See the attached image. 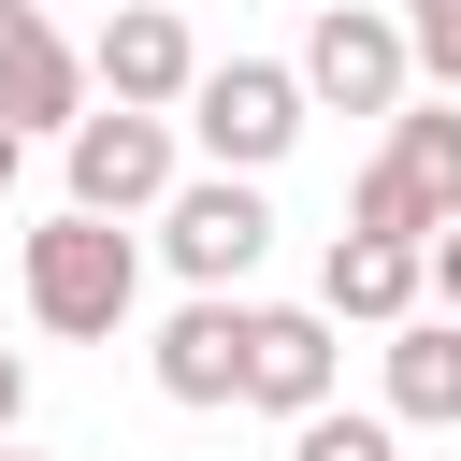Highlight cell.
<instances>
[{"instance_id": "1", "label": "cell", "mask_w": 461, "mask_h": 461, "mask_svg": "<svg viewBox=\"0 0 461 461\" xmlns=\"http://www.w3.org/2000/svg\"><path fill=\"white\" fill-rule=\"evenodd\" d=\"M14 274H29V317H43V331H72V346H115V331H130V303H144V245H130L115 216H72V202L29 230V259H14Z\"/></svg>"}, {"instance_id": "2", "label": "cell", "mask_w": 461, "mask_h": 461, "mask_svg": "<svg viewBox=\"0 0 461 461\" xmlns=\"http://www.w3.org/2000/svg\"><path fill=\"white\" fill-rule=\"evenodd\" d=\"M173 115H187L202 173H274V158L303 144V72H288V58H202Z\"/></svg>"}, {"instance_id": "3", "label": "cell", "mask_w": 461, "mask_h": 461, "mask_svg": "<svg viewBox=\"0 0 461 461\" xmlns=\"http://www.w3.org/2000/svg\"><path fill=\"white\" fill-rule=\"evenodd\" d=\"M158 259H173L187 288H245V274L274 259L259 173H173V187H158Z\"/></svg>"}, {"instance_id": "4", "label": "cell", "mask_w": 461, "mask_h": 461, "mask_svg": "<svg viewBox=\"0 0 461 461\" xmlns=\"http://www.w3.org/2000/svg\"><path fill=\"white\" fill-rule=\"evenodd\" d=\"M58 144H72V216H158V187L187 173V144H173V115H130V101H101V115H72Z\"/></svg>"}, {"instance_id": "5", "label": "cell", "mask_w": 461, "mask_h": 461, "mask_svg": "<svg viewBox=\"0 0 461 461\" xmlns=\"http://www.w3.org/2000/svg\"><path fill=\"white\" fill-rule=\"evenodd\" d=\"M144 375H158V403H187V418L245 403V288H187V303L158 317Z\"/></svg>"}, {"instance_id": "6", "label": "cell", "mask_w": 461, "mask_h": 461, "mask_svg": "<svg viewBox=\"0 0 461 461\" xmlns=\"http://www.w3.org/2000/svg\"><path fill=\"white\" fill-rule=\"evenodd\" d=\"M187 72H202V43H187V14H173V0H115V14H101V43H86V86H101V101H130V115H173V101H187Z\"/></svg>"}, {"instance_id": "7", "label": "cell", "mask_w": 461, "mask_h": 461, "mask_svg": "<svg viewBox=\"0 0 461 461\" xmlns=\"http://www.w3.org/2000/svg\"><path fill=\"white\" fill-rule=\"evenodd\" d=\"M418 72H403V29H389V0H331L317 29H303V101H346V115H389Z\"/></svg>"}, {"instance_id": "8", "label": "cell", "mask_w": 461, "mask_h": 461, "mask_svg": "<svg viewBox=\"0 0 461 461\" xmlns=\"http://www.w3.org/2000/svg\"><path fill=\"white\" fill-rule=\"evenodd\" d=\"M331 317L317 303H245V403L259 418H303V403H331Z\"/></svg>"}, {"instance_id": "9", "label": "cell", "mask_w": 461, "mask_h": 461, "mask_svg": "<svg viewBox=\"0 0 461 461\" xmlns=\"http://www.w3.org/2000/svg\"><path fill=\"white\" fill-rule=\"evenodd\" d=\"M86 115V58L43 29V0H0V130L29 144V130H72Z\"/></svg>"}, {"instance_id": "10", "label": "cell", "mask_w": 461, "mask_h": 461, "mask_svg": "<svg viewBox=\"0 0 461 461\" xmlns=\"http://www.w3.org/2000/svg\"><path fill=\"white\" fill-rule=\"evenodd\" d=\"M317 317L346 331H389V317H418V245H389V230H331V259H317Z\"/></svg>"}, {"instance_id": "11", "label": "cell", "mask_w": 461, "mask_h": 461, "mask_svg": "<svg viewBox=\"0 0 461 461\" xmlns=\"http://www.w3.org/2000/svg\"><path fill=\"white\" fill-rule=\"evenodd\" d=\"M389 432H461V317H389Z\"/></svg>"}, {"instance_id": "12", "label": "cell", "mask_w": 461, "mask_h": 461, "mask_svg": "<svg viewBox=\"0 0 461 461\" xmlns=\"http://www.w3.org/2000/svg\"><path fill=\"white\" fill-rule=\"evenodd\" d=\"M389 173H403V187L432 202V230H447V216H461V101H418V86H403V101H389Z\"/></svg>"}, {"instance_id": "13", "label": "cell", "mask_w": 461, "mask_h": 461, "mask_svg": "<svg viewBox=\"0 0 461 461\" xmlns=\"http://www.w3.org/2000/svg\"><path fill=\"white\" fill-rule=\"evenodd\" d=\"M288 461H403V432L389 418H346V403H303L288 418Z\"/></svg>"}, {"instance_id": "14", "label": "cell", "mask_w": 461, "mask_h": 461, "mask_svg": "<svg viewBox=\"0 0 461 461\" xmlns=\"http://www.w3.org/2000/svg\"><path fill=\"white\" fill-rule=\"evenodd\" d=\"M389 29H403V72H432L461 101V0H389Z\"/></svg>"}, {"instance_id": "15", "label": "cell", "mask_w": 461, "mask_h": 461, "mask_svg": "<svg viewBox=\"0 0 461 461\" xmlns=\"http://www.w3.org/2000/svg\"><path fill=\"white\" fill-rule=\"evenodd\" d=\"M346 230H389V245H432V202H418V187H403V173L375 158V173L346 187Z\"/></svg>"}, {"instance_id": "16", "label": "cell", "mask_w": 461, "mask_h": 461, "mask_svg": "<svg viewBox=\"0 0 461 461\" xmlns=\"http://www.w3.org/2000/svg\"><path fill=\"white\" fill-rule=\"evenodd\" d=\"M418 303H432V317H461V216L418 245Z\"/></svg>"}, {"instance_id": "17", "label": "cell", "mask_w": 461, "mask_h": 461, "mask_svg": "<svg viewBox=\"0 0 461 461\" xmlns=\"http://www.w3.org/2000/svg\"><path fill=\"white\" fill-rule=\"evenodd\" d=\"M14 418H29V360L0 346V447H14Z\"/></svg>"}, {"instance_id": "18", "label": "cell", "mask_w": 461, "mask_h": 461, "mask_svg": "<svg viewBox=\"0 0 461 461\" xmlns=\"http://www.w3.org/2000/svg\"><path fill=\"white\" fill-rule=\"evenodd\" d=\"M14 173H29V144H14V130H0V202H14Z\"/></svg>"}]
</instances>
